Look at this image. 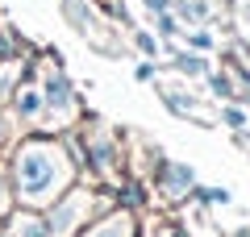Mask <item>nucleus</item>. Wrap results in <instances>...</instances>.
<instances>
[{
    "label": "nucleus",
    "instance_id": "2",
    "mask_svg": "<svg viewBox=\"0 0 250 237\" xmlns=\"http://www.w3.org/2000/svg\"><path fill=\"white\" fill-rule=\"evenodd\" d=\"M188 183H192V171H188V167H167V171H163V187H167L171 196L184 192Z\"/></svg>",
    "mask_w": 250,
    "mask_h": 237
},
{
    "label": "nucleus",
    "instance_id": "10",
    "mask_svg": "<svg viewBox=\"0 0 250 237\" xmlns=\"http://www.w3.org/2000/svg\"><path fill=\"white\" fill-rule=\"evenodd\" d=\"M146 9H154V13H163V9H167V0H146Z\"/></svg>",
    "mask_w": 250,
    "mask_h": 237
},
{
    "label": "nucleus",
    "instance_id": "4",
    "mask_svg": "<svg viewBox=\"0 0 250 237\" xmlns=\"http://www.w3.org/2000/svg\"><path fill=\"white\" fill-rule=\"evenodd\" d=\"M21 113H25V117L42 113V96H38V92H25V96H21Z\"/></svg>",
    "mask_w": 250,
    "mask_h": 237
},
{
    "label": "nucleus",
    "instance_id": "9",
    "mask_svg": "<svg viewBox=\"0 0 250 237\" xmlns=\"http://www.w3.org/2000/svg\"><path fill=\"white\" fill-rule=\"evenodd\" d=\"M96 237H125V225H121V220H117V225H108V233H104V229H100Z\"/></svg>",
    "mask_w": 250,
    "mask_h": 237
},
{
    "label": "nucleus",
    "instance_id": "6",
    "mask_svg": "<svg viewBox=\"0 0 250 237\" xmlns=\"http://www.w3.org/2000/svg\"><path fill=\"white\" fill-rule=\"evenodd\" d=\"M184 17H192V21L208 17V9H205V0H188V4H184Z\"/></svg>",
    "mask_w": 250,
    "mask_h": 237
},
{
    "label": "nucleus",
    "instance_id": "7",
    "mask_svg": "<svg viewBox=\"0 0 250 237\" xmlns=\"http://www.w3.org/2000/svg\"><path fill=\"white\" fill-rule=\"evenodd\" d=\"M192 46H196V50H208V46H213V34H205V29H196V34H192Z\"/></svg>",
    "mask_w": 250,
    "mask_h": 237
},
{
    "label": "nucleus",
    "instance_id": "8",
    "mask_svg": "<svg viewBox=\"0 0 250 237\" xmlns=\"http://www.w3.org/2000/svg\"><path fill=\"white\" fill-rule=\"evenodd\" d=\"M50 96H54V104H67V88H62V79H54V83H50Z\"/></svg>",
    "mask_w": 250,
    "mask_h": 237
},
{
    "label": "nucleus",
    "instance_id": "3",
    "mask_svg": "<svg viewBox=\"0 0 250 237\" xmlns=\"http://www.w3.org/2000/svg\"><path fill=\"white\" fill-rule=\"evenodd\" d=\"M21 237H50V233H46V220L25 217V220H21Z\"/></svg>",
    "mask_w": 250,
    "mask_h": 237
},
{
    "label": "nucleus",
    "instance_id": "1",
    "mask_svg": "<svg viewBox=\"0 0 250 237\" xmlns=\"http://www.w3.org/2000/svg\"><path fill=\"white\" fill-rule=\"evenodd\" d=\"M59 183V162L50 150H25L21 158V192L25 196H46Z\"/></svg>",
    "mask_w": 250,
    "mask_h": 237
},
{
    "label": "nucleus",
    "instance_id": "5",
    "mask_svg": "<svg viewBox=\"0 0 250 237\" xmlns=\"http://www.w3.org/2000/svg\"><path fill=\"white\" fill-rule=\"evenodd\" d=\"M179 71H188V75H200V71H205V62H200V59H192V54H179Z\"/></svg>",
    "mask_w": 250,
    "mask_h": 237
}]
</instances>
